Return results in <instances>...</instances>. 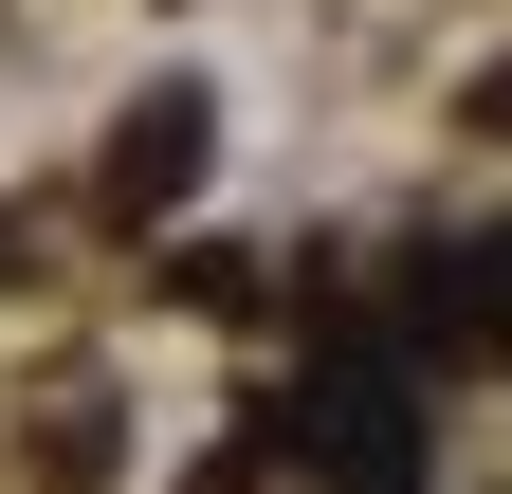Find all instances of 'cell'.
<instances>
[{"instance_id":"obj_1","label":"cell","mask_w":512,"mask_h":494,"mask_svg":"<svg viewBox=\"0 0 512 494\" xmlns=\"http://www.w3.org/2000/svg\"><path fill=\"white\" fill-rule=\"evenodd\" d=\"M183 183H202V92H147L110 147V202H183Z\"/></svg>"}]
</instances>
